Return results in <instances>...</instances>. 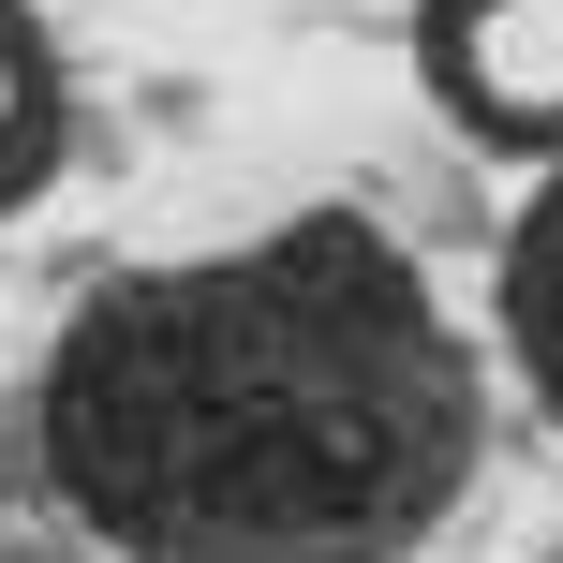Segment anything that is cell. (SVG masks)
I'll list each match as a JSON object with an SVG mask.
<instances>
[{
  "label": "cell",
  "mask_w": 563,
  "mask_h": 563,
  "mask_svg": "<svg viewBox=\"0 0 563 563\" xmlns=\"http://www.w3.org/2000/svg\"><path fill=\"white\" fill-rule=\"evenodd\" d=\"M489 327H505L519 400L563 430V178H519L505 208V253H489Z\"/></svg>",
  "instance_id": "2"
},
{
  "label": "cell",
  "mask_w": 563,
  "mask_h": 563,
  "mask_svg": "<svg viewBox=\"0 0 563 563\" xmlns=\"http://www.w3.org/2000/svg\"><path fill=\"white\" fill-rule=\"evenodd\" d=\"M400 59L475 164L563 178V0H416Z\"/></svg>",
  "instance_id": "1"
},
{
  "label": "cell",
  "mask_w": 563,
  "mask_h": 563,
  "mask_svg": "<svg viewBox=\"0 0 563 563\" xmlns=\"http://www.w3.org/2000/svg\"><path fill=\"white\" fill-rule=\"evenodd\" d=\"M59 164H75V59H59L45 0H0V223L45 208Z\"/></svg>",
  "instance_id": "3"
}]
</instances>
